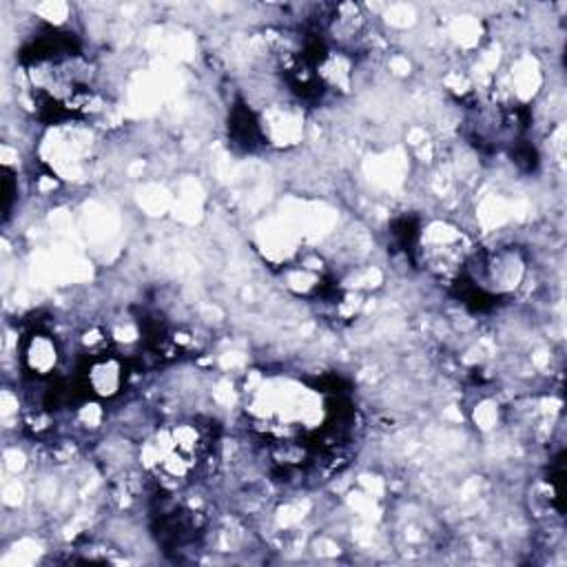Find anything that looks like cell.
<instances>
[{
  "instance_id": "3957f363",
  "label": "cell",
  "mask_w": 567,
  "mask_h": 567,
  "mask_svg": "<svg viewBox=\"0 0 567 567\" xmlns=\"http://www.w3.org/2000/svg\"><path fill=\"white\" fill-rule=\"evenodd\" d=\"M44 164L55 179H78L89 168L91 142L89 135L71 122H55L51 133L42 140Z\"/></svg>"
},
{
  "instance_id": "7a4b0ae2",
  "label": "cell",
  "mask_w": 567,
  "mask_h": 567,
  "mask_svg": "<svg viewBox=\"0 0 567 567\" xmlns=\"http://www.w3.org/2000/svg\"><path fill=\"white\" fill-rule=\"evenodd\" d=\"M210 432L197 421H179L157 430L142 450V461L162 481H186L208 456Z\"/></svg>"
},
{
  "instance_id": "5b68a950",
  "label": "cell",
  "mask_w": 567,
  "mask_h": 567,
  "mask_svg": "<svg viewBox=\"0 0 567 567\" xmlns=\"http://www.w3.org/2000/svg\"><path fill=\"white\" fill-rule=\"evenodd\" d=\"M20 357H22V363L29 370V374H33L35 379H42V377H49L55 372L58 361H60V348L49 332L33 330L22 341Z\"/></svg>"
},
{
  "instance_id": "277c9868",
  "label": "cell",
  "mask_w": 567,
  "mask_h": 567,
  "mask_svg": "<svg viewBox=\"0 0 567 567\" xmlns=\"http://www.w3.org/2000/svg\"><path fill=\"white\" fill-rule=\"evenodd\" d=\"M124 385V363L106 352L100 357H86V368L82 372V388L97 399L115 396Z\"/></svg>"
},
{
  "instance_id": "6da1fadb",
  "label": "cell",
  "mask_w": 567,
  "mask_h": 567,
  "mask_svg": "<svg viewBox=\"0 0 567 567\" xmlns=\"http://www.w3.org/2000/svg\"><path fill=\"white\" fill-rule=\"evenodd\" d=\"M246 412L257 432L277 443H297L328 423L323 394L286 377H259L248 390Z\"/></svg>"
}]
</instances>
